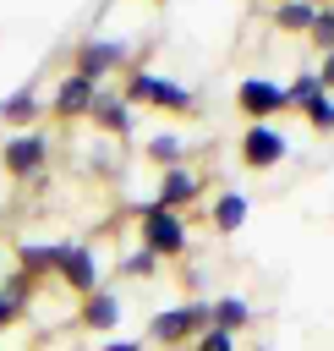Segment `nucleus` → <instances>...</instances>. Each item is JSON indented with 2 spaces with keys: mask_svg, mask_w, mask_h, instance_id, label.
I'll return each instance as SVG.
<instances>
[{
  "mask_svg": "<svg viewBox=\"0 0 334 351\" xmlns=\"http://www.w3.org/2000/svg\"><path fill=\"white\" fill-rule=\"evenodd\" d=\"M120 99H126L131 110H164V115H197V110H203V93H197V88L153 71V44H137V49H131Z\"/></svg>",
  "mask_w": 334,
  "mask_h": 351,
  "instance_id": "f257e3e1",
  "label": "nucleus"
},
{
  "mask_svg": "<svg viewBox=\"0 0 334 351\" xmlns=\"http://www.w3.org/2000/svg\"><path fill=\"white\" fill-rule=\"evenodd\" d=\"M131 236H137V247H142V252H153L159 263H164V258H186V252H192L186 214H170V208H159V203H137V214H131Z\"/></svg>",
  "mask_w": 334,
  "mask_h": 351,
  "instance_id": "f03ea898",
  "label": "nucleus"
},
{
  "mask_svg": "<svg viewBox=\"0 0 334 351\" xmlns=\"http://www.w3.org/2000/svg\"><path fill=\"white\" fill-rule=\"evenodd\" d=\"M203 329H208V296H186V302H175V307H159V313L148 318V329H142V346L181 351V346H192Z\"/></svg>",
  "mask_w": 334,
  "mask_h": 351,
  "instance_id": "7ed1b4c3",
  "label": "nucleus"
},
{
  "mask_svg": "<svg viewBox=\"0 0 334 351\" xmlns=\"http://www.w3.org/2000/svg\"><path fill=\"white\" fill-rule=\"evenodd\" d=\"M49 154H55V143H49L38 126H33V132H11V137L0 143V176H5L11 186H33V181H44Z\"/></svg>",
  "mask_w": 334,
  "mask_h": 351,
  "instance_id": "20e7f679",
  "label": "nucleus"
},
{
  "mask_svg": "<svg viewBox=\"0 0 334 351\" xmlns=\"http://www.w3.org/2000/svg\"><path fill=\"white\" fill-rule=\"evenodd\" d=\"M131 66V44L126 38H110V33H88L71 44V71L88 77V82H104V77H126Z\"/></svg>",
  "mask_w": 334,
  "mask_h": 351,
  "instance_id": "39448f33",
  "label": "nucleus"
},
{
  "mask_svg": "<svg viewBox=\"0 0 334 351\" xmlns=\"http://www.w3.org/2000/svg\"><path fill=\"white\" fill-rule=\"evenodd\" d=\"M235 159H241V170H252V176L279 170V165L290 159V137L279 132V121H252V126L235 137Z\"/></svg>",
  "mask_w": 334,
  "mask_h": 351,
  "instance_id": "423d86ee",
  "label": "nucleus"
},
{
  "mask_svg": "<svg viewBox=\"0 0 334 351\" xmlns=\"http://www.w3.org/2000/svg\"><path fill=\"white\" fill-rule=\"evenodd\" d=\"M55 285H66L77 302L93 296V291L104 285V258H99V247H93V241H66L60 269H55Z\"/></svg>",
  "mask_w": 334,
  "mask_h": 351,
  "instance_id": "0eeeda50",
  "label": "nucleus"
},
{
  "mask_svg": "<svg viewBox=\"0 0 334 351\" xmlns=\"http://www.w3.org/2000/svg\"><path fill=\"white\" fill-rule=\"evenodd\" d=\"M203 192H208V176H203L197 165H175V170H159V176H153L148 203H159V208H170V214H186Z\"/></svg>",
  "mask_w": 334,
  "mask_h": 351,
  "instance_id": "6e6552de",
  "label": "nucleus"
},
{
  "mask_svg": "<svg viewBox=\"0 0 334 351\" xmlns=\"http://www.w3.org/2000/svg\"><path fill=\"white\" fill-rule=\"evenodd\" d=\"M235 110L246 115V126H252V121H279V115L290 110V93H285V82H274V77H241V82H235Z\"/></svg>",
  "mask_w": 334,
  "mask_h": 351,
  "instance_id": "1a4fd4ad",
  "label": "nucleus"
},
{
  "mask_svg": "<svg viewBox=\"0 0 334 351\" xmlns=\"http://www.w3.org/2000/svg\"><path fill=\"white\" fill-rule=\"evenodd\" d=\"M88 121H93V132L110 137V143H131V137H137V110L120 99V88H104V82H99Z\"/></svg>",
  "mask_w": 334,
  "mask_h": 351,
  "instance_id": "9d476101",
  "label": "nucleus"
},
{
  "mask_svg": "<svg viewBox=\"0 0 334 351\" xmlns=\"http://www.w3.org/2000/svg\"><path fill=\"white\" fill-rule=\"evenodd\" d=\"M93 93H99V82H88V77L66 71V77L49 88V99H44V115H49V121H88V110H93Z\"/></svg>",
  "mask_w": 334,
  "mask_h": 351,
  "instance_id": "9b49d317",
  "label": "nucleus"
},
{
  "mask_svg": "<svg viewBox=\"0 0 334 351\" xmlns=\"http://www.w3.org/2000/svg\"><path fill=\"white\" fill-rule=\"evenodd\" d=\"M71 318H77V329H88V335H104V340H110V335L120 329V318H126V302H120V291H115V285H99L93 296H82V302H77V313H71Z\"/></svg>",
  "mask_w": 334,
  "mask_h": 351,
  "instance_id": "f8f14e48",
  "label": "nucleus"
},
{
  "mask_svg": "<svg viewBox=\"0 0 334 351\" xmlns=\"http://www.w3.org/2000/svg\"><path fill=\"white\" fill-rule=\"evenodd\" d=\"M60 252H66V236H60V241H16V269H22L33 285H38V280H55Z\"/></svg>",
  "mask_w": 334,
  "mask_h": 351,
  "instance_id": "ddd939ff",
  "label": "nucleus"
},
{
  "mask_svg": "<svg viewBox=\"0 0 334 351\" xmlns=\"http://www.w3.org/2000/svg\"><path fill=\"white\" fill-rule=\"evenodd\" d=\"M208 324L241 340V335L257 324V313H252V302H246V296H235V291H230V296H214V302H208Z\"/></svg>",
  "mask_w": 334,
  "mask_h": 351,
  "instance_id": "4468645a",
  "label": "nucleus"
},
{
  "mask_svg": "<svg viewBox=\"0 0 334 351\" xmlns=\"http://www.w3.org/2000/svg\"><path fill=\"white\" fill-rule=\"evenodd\" d=\"M137 154H142L148 165H159V170L192 165V159H186L192 148H186V137H181V132H153V137H142V143H137Z\"/></svg>",
  "mask_w": 334,
  "mask_h": 351,
  "instance_id": "2eb2a0df",
  "label": "nucleus"
},
{
  "mask_svg": "<svg viewBox=\"0 0 334 351\" xmlns=\"http://www.w3.org/2000/svg\"><path fill=\"white\" fill-rule=\"evenodd\" d=\"M38 115H44L38 88H16V93H5V99H0V121H5L11 132H33V126H38Z\"/></svg>",
  "mask_w": 334,
  "mask_h": 351,
  "instance_id": "dca6fc26",
  "label": "nucleus"
},
{
  "mask_svg": "<svg viewBox=\"0 0 334 351\" xmlns=\"http://www.w3.org/2000/svg\"><path fill=\"white\" fill-rule=\"evenodd\" d=\"M246 214H252L246 192H219V197L208 203V225H214L219 236H235V230L246 225Z\"/></svg>",
  "mask_w": 334,
  "mask_h": 351,
  "instance_id": "f3484780",
  "label": "nucleus"
},
{
  "mask_svg": "<svg viewBox=\"0 0 334 351\" xmlns=\"http://www.w3.org/2000/svg\"><path fill=\"white\" fill-rule=\"evenodd\" d=\"M312 16H318V5H312V0H285V5H274V11H268L274 33H290V38H307Z\"/></svg>",
  "mask_w": 334,
  "mask_h": 351,
  "instance_id": "a211bd4d",
  "label": "nucleus"
},
{
  "mask_svg": "<svg viewBox=\"0 0 334 351\" xmlns=\"http://www.w3.org/2000/svg\"><path fill=\"white\" fill-rule=\"evenodd\" d=\"M115 269H120V280H153V274H159V258L142 252V247H126Z\"/></svg>",
  "mask_w": 334,
  "mask_h": 351,
  "instance_id": "6ab92c4d",
  "label": "nucleus"
},
{
  "mask_svg": "<svg viewBox=\"0 0 334 351\" xmlns=\"http://www.w3.org/2000/svg\"><path fill=\"white\" fill-rule=\"evenodd\" d=\"M307 44H312L318 55H334V5H318L312 27H307Z\"/></svg>",
  "mask_w": 334,
  "mask_h": 351,
  "instance_id": "aec40b11",
  "label": "nucleus"
},
{
  "mask_svg": "<svg viewBox=\"0 0 334 351\" xmlns=\"http://www.w3.org/2000/svg\"><path fill=\"white\" fill-rule=\"evenodd\" d=\"M301 121L312 132H334V93H318L312 104H301Z\"/></svg>",
  "mask_w": 334,
  "mask_h": 351,
  "instance_id": "412c9836",
  "label": "nucleus"
},
{
  "mask_svg": "<svg viewBox=\"0 0 334 351\" xmlns=\"http://www.w3.org/2000/svg\"><path fill=\"white\" fill-rule=\"evenodd\" d=\"M285 93H290V110H301V104H312L323 88H318V77H312V66H307V71H296V77L285 82Z\"/></svg>",
  "mask_w": 334,
  "mask_h": 351,
  "instance_id": "4be33fe9",
  "label": "nucleus"
},
{
  "mask_svg": "<svg viewBox=\"0 0 334 351\" xmlns=\"http://www.w3.org/2000/svg\"><path fill=\"white\" fill-rule=\"evenodd\" d=\"M186 351H241V340H235V335H224V329H214V324H208V329H203V335H197V340H192V346H186Z\"/></svg>",
  "mask_w": 334,
  "mask_h": 351,
  "instance_id": "5701e85b",
  "label": "nucleus"
},
{
  "mask_svg": "<svg viewBox=\"0 0 334 351\" xmlns=\"http://www.w3.org/2000/svg\"><path fill=\"white\" fill-rule=\"evenodd\" d=\"M22 318H27V302H16V296H0V335H5V329H16Z\"/></svg>",
  "mask_w": 334,
  "mask_h": 351,
  "instance_id": "b1692460",
  "label": "nucleus"
},
{
  "mask_svg": "<svg viewBox=\"0 0 334 351\" xmlns=\"http://www.w3.org/2000/svg\"><path fill=\"white\" fill-rule=\"evenodd\" d=\"M312 77H318V88H323V93H334V55H323Z\"/></svg>",
  "mask_w": 334,
  "mask_h": 351,
  "instance_id": "393cba45",
  "label": "nucleus"
},
{
  "mask_svg": "<svg viewBox=\"0 0 334 351\" xmlns=\"http://www.w3.org/2000/svg\"><path fill=\"white\" fill-rule=\"evenodd\" d=\"M99 351H148V346H142V340H131V335H110Z\"/></svg>",
  "mask_w": 334,
  "mask_h": 351,
  "instance_id": "a878e982",
  "label": "nucleus"
},
{
  "mask_svg": "<svg viewBox=\"0 0 334 351\" xmlns=\"http://www.w3.org/2000/svg\"><path fill=\"white\" fill-rule=\"evenodd\" d=\"M60 351H77V346H60Z\"/></svg>",
  "mask_w": 334,
  "mask_h": 351,
  "instance_id": "bb28decb",
  "label": "nucleus"
}]
</instances>
